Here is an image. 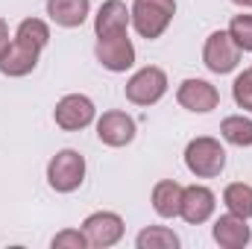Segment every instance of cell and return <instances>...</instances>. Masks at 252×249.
<instances>
[{
  "label": "cell",
  "mask_w": 252,
  "mask_h": 249,
  "mask_svg": "<svg viewBox=\"0 0 252 249\" xmlns=\"http://www.w3.org/2000/svg\"><path fill=\"white\" fill-rule=\"evenodd\" d=\"M97 138L106 147H126L135 141V118L126 112H106L97 121Z\"/></svg>",
  "instance_id": "8fae6325"
},
{
  "label": "cell",
  "mask_w": 252,
  "mask_h": 249,
  "mask_svg": "<svg viewBox=\"0 0 252 249\" xmlns=\"http://www.w3.org/2000/svg\"><path fill=\"white\" fill-rule=\"evenodd\" d=\"M138 249H176L179 247V235H173V229L164 226H150L135 238Z\"/></svg>",
  "instance_id": "ffe728a7"
},
{
  "label": "cell",
  "mask_w": 252,
  "mask_h": 249,
  "mask_svg": "<svg viewBox=\"0 0 252 249\" xmlns=\"http://www.w3.org/2000/svg\"><path fill=\"white\" fill-rule=\"evenodd\" d=\"M223 202L232 214L250 220L252 217V185H244V182H232V185L223 190Z\"/></svg>",
  "instance_id": "ac0fdd59"
},
{
  "label": "cell",
  "mask_w": 252,
  "mask_h": 249,
  "mask_svg": "<svg viewBox=\"0 0 252 249\" xmlns=\"http://www.w3.org/2000/svg\"><path fill=\"white\" fill-rule=\"evenodd\" d=\"M50 247L53 249H85L88 247V238H85V232H79V229H64V232H59V235L50 241Z\"/></svg>",
  "instance_id": "603a6c76"
},
{
  "label": "cell",
  "mask_w": 252,
  "mask_h": 249,
  "mask_svg": "<svg viewBox=\"0 0 252 249\" xmlns=\"http://www.w3.org/2000/svg\"><path fill=\"white\" fill-rule=\"evenodd\" d=\"M91 12V0H47V15L59 27H82Z\"/></svg>",
  "instance_id": "9a60e30c"
},
{
  "label": "cell",
  "mask_w": 252,
  "mask_h": 249,
  "mask_svg": "<svg viewBox=\"0 0 252 249\" xmlns=\"http://www.w3.org/2000/svg\"><path fill=\"white\" fill-rule=\"evenodd\" d=\"M176 100H179L182 109L205 115V112H214L220 106V91L205 79H185L176 91Z\"/></svg>",
  "instance_id": "9c48e42d"
},
{
  "label": "cell",
  "mask_w": 252,
  "mask_h": 249,
  "mask_svg": "<svg viewBox=\"0 0 252 249\" xmlns=\"http://www.w3.org/2000/svg\"><path fill=\"white\" fill-rule=\"evenodd\" d=\"M202 62L211 73H232L238 62H241V47L232 41L229 30H217L205 38V47H202Z\"/></svg>",
  "instance_id": "5b68a950"
},
{
  "label": "cell",
  "mask_w": 252,
  "mask_h": 249,
  "mask_svg": "<svg viewBox=\"0 0 252 249\" xmlns=\"http://www.w3.org/2000/svg\"><path fill=\"white\" fill-rule=\"evenodd\" d=\"M132 27L141 38L156 41L164 35L176 15V0H135L132 3Z\"/></svg>",
  "instance_id": "6da1fadb"
},
{
  "label": "cell",
  "mask_w": 252,
  "mask_h": 249,
  "mask_svg": "<svg viewBox=\"0 0 252 249\" xmlns=\"http://www.w3.org/2000/svg\"><path fill=\"white\" fill-rule=\"evenodd\" d=\"M38 53L41 50H35L30 44L12 41L6 56L0 59V73H6V76H27V73H32L35 64H38Z\"/></svg>",
  "instance_id": "5bb4252c"
},
{
  "label": "cell",
  "mask_w": 252,
  "mask_h": 249,
  "mask_svg": "<svg viewBox=\"0 0 252 249\" xmlns=\"http://www.w3.org/2000/svg\"><path fill=\"white\" fill-rule=\"evenodd\" d=\"M9 44H12V41H9V27H6V21L0 18V59L6 56V50H9Z\"/></svg>",
  "instance_id": "cb8c5ba5"
},
{
  "label": "cell",
  "mask_w": 252,
  "mask_h": 249,
  "mask_svg": "<svg viewBox=\"0 0 252 249\" xmlns=\"http://www.w3.org/2000/svg\"><path fill=\"white\" fill-rule=\"evenodd\" d=\"M47 182L56 193H73L85 182V158L76 150H59L47 164Z\"/></svg>",
  "instance_id": "3957f363"
},
{
  "label": "cell",
  "mask_w": 252,
  "mask_h": 249,
  "mask_svg": "<svg viewBox=\"0 0 252 249\" xmlns=\"http://www.w3.org/2000/svg\"><path fill=\"white\" fill-rule=\"evenodd\" d=\"M185 167L196 179H214L223 173L226 167V150L217 138H193L188 147H185Z\"/></svg>",
  "instance_id": "7a4b0ae2"
},
{
  "label": "cell",
  "mask_w": 252,
  "mask_h": 249,
  "mask_svg": "<svg viewBox=\"0 0 252 249\" xmlns=\"http://www.w3.org/2000/svg\"><path fill=\"white\" fill-rule=\"evenodd\" d=\"M94 53H97V62L103 64L106 70H112V73H124V70H129L135 64V44L129 41L126 32L97 38Z\"/></svg>",
  "instance_id": "52a82bcc"
},
{
  "label": "cell",
  "mask_w": 252,
  "mask_h": 249,
  "mask_svg": "<svg viewBox=\"0 0 252 249\" xmlns=\"http://www.w3.org/2000/svg\"><path fill=\"white\" fill-rule=\"evenodd\" d=\"M211 235H214V241L223 249H244L252 241V232H250V226H247V220L238 217V214H232V211L214 220Z\"/></svg>",
  "instance_id": "7c38bea8"
},
{
  "label": "cell",
  "mask_w": 252,
  "mask_h": 249,
  "mask_svg": "<svg viewBox=\"0 0 252 249\" xmlns=\"http://www.w3.org/2000/svg\"><path fill=\"white\" fill-rule=\"evenodd\" d=\"M82 232L88 238V247L94 249H109L124 238V217L115 211H94L85 217Z\"/></svg>",
  "instance_id": "8992f818"
},
{
  "label": "cell",
  "mask_w": 252,
  "mask_h": 249,
  "mask_svg": "<svg viewBox=\"0 0 252 249\" xmlns=\"http://www.w3.org/2000/svg\"><path fill=\"white\" fill-rule=\"evenodd\" d=\"M229 35L241 50L252 53V15H235L229 24Z\"/></svg>",
  "instance_id": "44dd1931"
},
{
  "label": "cell",
  "mask_w": 252,
  "mask_h": 249,
  "mask_svg": "<svg viewBox=\"0 0 252 249\" xmlns=\"http://www.w3.org/2000/svg\"><path fill=\"white\" fill-rule=\"evenodd\" d=\"M232 3H238V6H244V9H252V0H232Z\"/></svg>",
  "instance_id": "d4e9b609"
},
{
  "label": "cell",
  "mask_w": 252,
  "mask_h": 249,
  "mask_svg": "<svg viewBox=\"0 0 252 249\" xmlns=\"http://www.w3.org/2000/svg\"><path fill=\"white\" fill-rule=\"evenodd\" d=\"M220 135L235 147H252V121L244 115H229L220 124Z\"/></svg>",
  "instance_id": "d6986e66"
},
{
  "label": "cell",
  "mask_w": 252,
  "mask_h": 249,
  "mask_svg": "<svg viewBox=\"0 0 252 249\" xmlns=\"http://www.w3.org/2000/svg\"><path fill=\"white\" fill-rule=\"evenodd\" d=\"M15 41L30 44V47H35V50H44L47 41H50V27H47L41 18H24V21L18 24Z\"/></svg>",
  "instance_id": "e0dca14e"
},
{
  "label": "cell",
  "mask_w": 252,
  "mask_h": 249,
  "mask_svg": "<svg viewBox=\"0 0 252 249\" xmlns=\"http://www.w3.org/2000/svg\"><path fill=\"white\" fill-rule=\"evenodd\" d=\"M232 97L235 103L244 109V112H252V70H244L235 76L232 82Z\"/></svg>",
  "instance_id": "7402d4cb"
},
{
  "label": "cell",
  "mask_w": 252,
  "mask_h": 249,
  "mask_svg": "<svg viewBox=\"0 0 252 249\" xmlns=\"http://www.w3.org/2000/svg\"><path fill=\"white\" fill-rule=\"evenodd\" d=\"M94 115H97V109H94V103L85 94H67V97H62L56 103V109H53V121L64 132L85 129V126L94 121Z\"/></svg>",
  "instance_id": "ba28073f"
},
{
  "label": "cell",
  "mask_w": 252,
  "mask_h": 249,
  "mask_svg": "<svg viewBox=\"0 0 252 249\" xmlns=\"http://www.w3.org/2000/svg\"><path fill=\"white\" fill-rule=\"evenodd\" d=\"M129 21H132V12L126 9L124 0H106L100 6V12L94 15V32H97V38L118 35V32L129 30Z\"/></svg>",
  "instance_id": "4fadbf2b"
},
{
  "label": "cell",
  "mask_w": 252,
  "mask_h": 249,
  "mask_svg": "<svg viewBox=\"0 0 252 249\" xmlns=\"http://www.w3.org/2000/svg\"><path fill=\"white\" fill-rule=\"evenodd\" d=\"M182 205V185L173 179H161L153 187V208L158 217H179Z\"/></svg>",
  "instance_id": "2e32d148"
},
{
  "label": "cell",
  "mask_w": 252,
  "mask_h": 249,
  "mask_svg": "<svg viewBox=\"0 0 252 249\" xmlns=\"http://www.w3.org/2000/svg\"><path fill=\"white\" fill-rule=\"evenodd\" d=\"M214 205H217V196L214 190L205 185H188L182 187V205H179V217L190 223V226H199L205 223L211 214H214Z\"/></svg>",
  "instance_id": "30bf717a"
},
{
  "label": "cell",
  "mask_w": 252,
  "mask_h": 249,
  "mask_svg": "<svg viewBox=\"0 0 252 249\" xmlns=\"http://www.w3.org/2000/svg\"><path fill=\"white\" fill-rule=\"evenodd\" d=\"M124 94L126 100L135 103V106H156L167 94V73L161 67H156V64H147L138 73H132Z\"/></svg>",
  "instance_id": "277c9868"
}]
</instances>
